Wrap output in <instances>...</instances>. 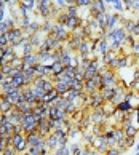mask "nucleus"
Here are the masks:
<instances>
[{"mask_svg":"<svg viewBox=\"0 0 139 155\" xmlns=\"http://www.w3.org/2000/svg\"><path fill=\"white\" fill-rule=\"evenodd\" d=\"M109 37L112 40V48L114 50H118L121 45L128 43V34L123 29H112L109 32Z\"/></svg>","mask_w":139,"mask_h":155,"instance_id":"nucleus-1","label":"nucleus"},{"mask_svg":"<svg viewBox=\"0 0 139 155\" xmlns=\"http://www.w3.org/2000/svg\"><path fill=\"white\" fill-rule=\"evenodd\" d=\"M91 8L98 11V15L104 11V3L102 2H91Z\"/></svg>","mask_w":139,"mask_h":155,"instance_id":"nucleus-5","label":"nucleus"},{"mask_svg":"<svg viewBox=\"0 0 139 155\" xmlns=\"http://www.w3.org/2000/svg\"><path fill=\"white\" fill-rule=\"evenodd\" d=\"M117 22H118V16L117 15H109V18H107V29L112 31L114 24H117Z\"/></svg>","mask_w":139,"mask_h":155,"instance_id":"nucleus-4","label":"nucleus"},{"mask_svg":"<svg viewBox=\"0 0 139 155\" xmlns=\"http://www.w3.org/2000/svg\"><path fill=\"white\" fill-rule=\"evenodd\" d=\"M118 85V77L115 75L112 71H104L101 74V87L99 90L104 88H115Z\"/></svg>","mask_w":139,"mask_h":155,"instance_id":"nucleus-2","label":"nucleus"},{"mask_svg":"<svg viewBox=\"0 0 139 155\" xmlns=\"http://www.w3.org/2000/svg\"><path fill=\"white\" fill-rule=\"evenodd\" d=\"M114 7L117 8V10H121V8L125 7V5H123V2H114Z\"/></svg>","mask_w":139,"mask_h":155,"instance_id":"nucleus-6","label":"nucleus"},{"mask_svg":"<svg viewBox=\"0 0 139 155\" xmlns=\"http://www.w3.org/2000/svg\"><path fill=\"white\" fill-rule=\"evenodd\" d=\"M107 155H120V152L117 149H111V150H107Z\"/></svg>","mask_w":139,"mask_h":155,"instance_id":"nucleus-7","label":"nucleus"},{"mask_svg":"<svg viewBox=\"0 0 139 155\" xmlns=\"http://www.w3.org/2000/svg\"><path fill=\"white\" fill-rule=\"evenodd\" d=\"M117 110H120V112H131V106H130V102L128 101H123V102H120V104H117Z\"/></svg>","mask_w":139,"mask_h":155,"instance_id":"nucleus-3","label":"nucleus"}]
</instances>
